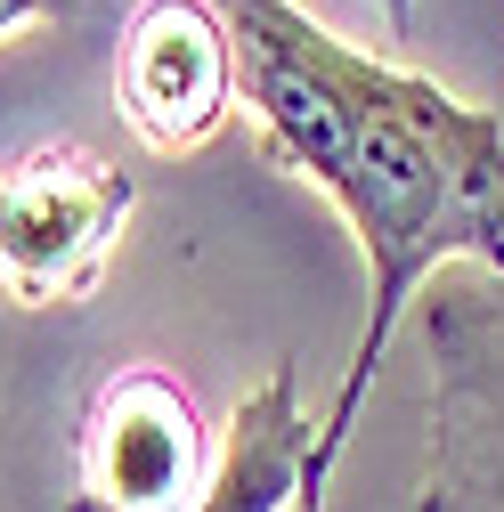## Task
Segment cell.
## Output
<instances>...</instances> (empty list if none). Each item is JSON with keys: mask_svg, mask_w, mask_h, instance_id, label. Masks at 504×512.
<instances>
[{"mask_svg": "<svg viewBox=\"0 0 504 512\" xmlns=\"http://www.w3.org/2000/svg\"><path fill=\"white\" fill-rule=\"evenodd\" d=\"M82 496L66 512H196L212 480V439L196 399L163 366H122L82 407Z\"/></svg>", "mask_w": 504, "mask_h": 512, "instance_id": "obj_3", "label": "cell"}, {"mask_svg": "<svg viewBox=\"0 0 504 512\" xmlns=\"http://www.w3.org/2000/svg\"><path fill=\"white\" fill-rule=\"evenodd\" d=\"M309 439H318V423L301 415V366H269L261 391L236 399L196 512H301Z\"/></svg>", "mask_w": 504, "mask_h": 512, "instance_id": "obj_5", "label": "cell"}, {"mask_svg": "<svg viewBox=\"0 0 504 512\" xmlns=\"http://www.w3.org/2000/svg\"><path fill=\"white\" fill-rule=\"evenodd\" d=\"M383 25H391V33H407V25H415V0H383Z\"/></svg>", "mask_w": 504, "mask_h": 512, "instance_id": "obj_7", "label": "cell"}, {"mask_svg": "<svg viewBox=\"0 0 504 512\" xmlns=\"http://www.w3.org/2000/svg\"><path fill=\"white\" fill-rule=\"evenodd\" d=\"M131 204H139V179L74 139L17 155L0 171V285L25 309L90 301Z\"/></svg>", "mask_w": 504, "mask_h": 512, "instance_id": "obj_1", "label": "cell"}, {"mask_svg": "<svg viewBox=\"0 0 504 512\" xmlns=\"http://www.w3.org/2000/svg\"><path fill=\"white\" fill-rule=\"evenodd\" d=\"M74 0H0V41H17L25 25H49V17H66Z\"/></svg>", "mask_w": 504, "mask_h": 512, "instance_id": "obj_6", "label": "cell"}, {"mask_svg": "<svg viewBox=\"0 0 504 512\" xmlns=\"http://www.w3.org/2000/svg\"><path fill=\"white\" fill-rule=\"evenodd\" d=\"M431 431L415 512H504V301L431 293Z\"/></svg>", "mask_w": 504, "mask_h": 512, "instance_id": "obj_2", "label": "cell"}, {"mask_svg": "<svg viewBox=\"0 0 504 512\" xmlns=\"http://www.w3.org/2000/svg\"><path fill=\"white\" fill-rule=\"evenodd\" d=\"M114 106L147 155H187L236 114V33L212 0H139L114 57Z\"/></svg>", "mask_w": 504, "mask_h": 512, "instance_id": "obj_4", "label": "cell"}]
</instances>
